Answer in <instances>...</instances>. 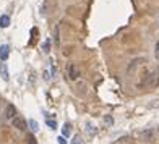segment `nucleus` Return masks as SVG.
I'll use <instances>...</instances> for the list:
<instances>
[{
    "mask_svg": "<svg viewBox=\"0 0 159 144\" xmlns=\"http://www.w3.org/2000/svg\"><path fill=\"white\" fill-rule=\"evenodd\" d=\"M0 26L2 28H8L10 26V16L8 15H2V16H0Z\"/></svg>",
    "mask_w": 159,
    "mask_h": 144,
    "instance_id": "obj_7",
    "label": "nucleus"
},
{
    "mask_svg": "<svg viewBox=\"0 0 159 144\" xmlns=\"http://www.w3.org/2000/svg\"><path fill=\"white\" fill-rule=\"evenodd\" d=\"M154 54H156V57H159V42L156 44V52H154Z\"/></svg>",
    "mask_w": 159,
    "mask_h": 144,
    "instance_id": "obj_16",
    "label": "nucleus"
},
{
    "mask_svg": "<svg viewBox=\"0 0 159 144\" xmlns=\"http://www.w3.org/2000/svg\"><path fill=\"white\" fill-rule=\"evenodd\" d=\"M15 115H16V109H15V105H8L7 107V110H5V117L11 120V118H15Z\"/></svg>",
    "mask_w": 159,
    "mask_h": 144,
    "instance_id": "obj_5",
    "label": "nucleus"
},
{
    "mask_svg": "<svg viewBox=\"0 0 159 144\" xmlns=\"http://www.w3.org/2000/svg\"><path fill=\"white\" fill-rule=\"evenodd\" d=\"M104 122H107L109 125H112V118H110V117H106V118H104Z\"/></svg>",
    "mask_w": 159,
    "mask_h": 144,
    "instance_id": "obj_15",
    "label": "nucleus"
},
{
    "mask_svg": "<svg viewBox=\"0 0 159 144\" xmlns=\"http://www.w3.org/2000/svg\"><path fill=\"white\" fill-rule=\"evenodd\" d=\"M70 133H71V126L65 123V125H63V128H62V136H67V138H68Z\"/></svg>",
    "mask_w": 159,
    "mask_h": 144,
    "instance_id": "obj_8",
    "label": "nucleus"
},
{
    "mask_svg": "<svg viewBox=\"0 0 159 144\" xmlns=\"http://www.w3.org/2000/svg\"><path fill=\"white\" fill-rule=\"evenodd\" d=\"M49 47H50V39H46L44 46H42V50H44V52H49Z\"/></svg>",
    "mask_w": 159,
    "mask_h": 144,
    "instance_id": "obj_12",
    "label": "nucleus"
},
{
    "mask_svg": "<svg viewBox=\"0 0 159 144\" xmlns=\"http://www.w3.org/2000/svg\"><path fill=\"white\" fill-rule=\"evenodd\" d=\"M46 125L50 128V130H55V128H57V122H55V120H50V118H47L46 120Z\"/></svg>",
    "mask_w": 159,
    "mask_h": 144,
    "instance_id": "obj_10",
    "label": "nucleus"
},
{
    "mask_svg": "<svg viewBox=\"0 0 159 144\" xmlns=\"http://www.w3.org/2000/svg\"><path fill=\"white\" fill-rule=\"evenodd\" d=\"M57 141H58V144H67V141H65V136H60V138H58Z\"/></svg>",
    "mask_w": 159,
    "mask_h": 144,
    "instance_id": "obj_14",
    "label": "nucleus"
},
{
    "mask_svg": "<svg viewBox=\"0 0 159 144\" xmlns=\"http://www.w3.org/2000/svg\"><path fill=\"white\" fill-rule=\"evenodd\" d=\"M158 130H159V128H158Z\"/></svg>",
    "mask_w": 159,
    "mask_h": 144,
    "instance_id": "obj_17",
    "label": "nucleus"
},
{
    "mask_svg": "<svg viewBox=\"0 0 159 144\" xmlns=\"http://www.w3.org/2000/svg\"><path fill=\"white\" fill-rule=\"evenodd\" d=\"M8 55H10V47L7 44L5 46H0V60H7Z\"/></svg>",
    "mask_w": 159,
    "mask_h": 144,
    "instance_id": "obj_4",
    "label": "nucleus"
},
{
    "mask_svg": "<svg viewBox=\"0 0 159 144\" xmlns=\"http://www.w3.org/2000/svg\"><path fill=\"white\" fill-rule=\"evenodd\" d=\"M29 126H31V130H33V131H38L39 130V125H38V122H36V120H29Z\"/></svg>",
    "mask_w": 159,
    "mask_h": 144,
    "instance_id": "obj_11",
    "label": "nucleus"
},
{
    "mask_svg": "<svg viewBox=\"0 0 159 144\" xmlns=\"http://www.w3.org/2000/svg\"><path fill=\"white\" fill-rule=\"evenodd\" d=\"M0 76L3 78V81H8V79H10V76H8V68H7L5 60H2V62H0Z\"/></svg>",
    "mask_w": 159,
    "mask_h": 144,
    "instance_id": "obj_3",
    "label": "nucleus"
},
{
    "mask_svg": "<svg viewBox=\"0 0 159 144\" xmlns=\"http://www.w3.org/2000/svg\"><path fill=\"white\" fill-rule=\"evenodd\" d=\"M11 123H13V126H15V128H18L20 131H25L26 128H28L26 120H25V118H21V117H15V118H11Z\"/></svg>",
    "mask_w": 159,
    "mask_h": 144,
    "instance_id": "obj_1",
    "label": "nucleus"
},
{
    "mask_svg": "<svg viewBox=\"0 0 159 144\" xmlns=\"http://www.w3.org/2000/svg\"><path fill=\"white\" fill-rule=\"evenodd\" d=\"M148 86H151V87H156V86H159V68H158V70H154V71H153V75L149 76Z\"/></svg>",
    "mask_w": 159,
    "mask_h": 144,
    "instance_id": "obj_2",
    "label": "nucleus"
},
{
    "mask_svg": "<svg viewBox=\"0 0 159 144\" xmlns=\"http://www.w3.org/2000/svg\"><path fill=\"white\" fill-rule=\"evenodd\" d=\"M71 144H86L85 141H83V138L80 134H76V136H73V139H71Z\"/></svg>",
    "mask_w": 159,
    "mask_h": 144,
    "instance_id": "obj_9",
    "label": "nucleus"
},
{
    "mask_svg": "<svg viewBox=\"0 0 159 144\" xmlns=\"http://www.w3.org/2000/svg\"><path fill=\"white\" fill-rule=\"evenodd\" d=\"M28 144H38L34 139V136H28Z\"/></svg>",
    "mask_w": 159,
    "mask_h": 144,
    "instance_id": "obj_13",
    "label": "nucleus"
},
{
    "mask_svg": "<svg viewBox=\"0 0 159 144\" xmlns=\"http://www.w3.org/2000/svg\"><path fill=\"white\" fill-rule=\"evenodd\" d=\"M80 76V70L76 65H70V79H76Z\"/></svg>",
    "mask_w": 159,
    "mask_h": 144,
    "instance_id": "obj_6",
    "label": "nucleus"
}]
</instances>
